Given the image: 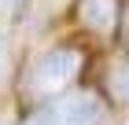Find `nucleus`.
<instances>
[{"label":"nucleus","mask_w":129,"mask_h":125,"mask_svg":"<svg viewBox=\"0 0 129 125\" xmlns=\"http://www.w3.org/2000/svg\"><path fill=\"white\" fill-rule=\"evenodd\" d=\"M81 63H85V55H81L78 48H52V52H44V55L33 63L30 77H26L30 96L44 99V96H55V92L70 88L74 77L81 74Z\"/></svg>","instance_id":"obj_1"},{"label":"nucleus","mask_w":129,"mask_h":125,"mask_svg":"<svg viewBox=\"0 0 129 125\" xmlns=\"http://www.w3.org/2000/svg\"><path fill=\"white\" fill-rule=\"evenodd\" d=\"M52 114H55V125H100L103 99L96 92H70L52 103Z\"/></svg>","instance_id":"obj_2"},{"label":"nucleus","mask_w":129,"mask_h":125,"mask_svg":"<svg viewBox=\"0 0 129 125\" xmlns=\"http://www.w3.org/2000/svg\"><path fill=\"white\" fill-rule=\"evenodd\" d=\"M78 15L92 33H111L118 22V0H81Z\"/></svg>","instance_id":"obj_3"},{"label":"nucleus","mask_w":129,"mask_h":125,"mask_svg":"<svg viewBox=\"0 0 129 125\" xmlns=\"http://www.w3.org/2000/svg\"><path fill=\"white\" fill-rule=\"evenodd\" d=\"M107 92L118 103H129V63L125 66H114V74L107 77Z\"/></svg>","instance_id":"obj_4"},{"label":"nucleus","mask_w":129,"mask_h":125,"mask_svg":"<svg viewBox=\"0 0 129 125\" xmlns=\"http://www.w3.org/2000/svg\"><path fill=\"white\" fill-rule=\"evenodd\" d=\"M22 125H55V114H52V103H48V107H37V110H33V114L26 118Z\"/></svg>","instance_id":"obj_5"},{"label":"nucleus","mask_w":129,"mask_h":125,"mask_svg":"<svg viewBox=\"0 0 129 125\" xmlns=\"http://www.w3.org/2000/svg\"><path fill=\"white\" fill-rule=\"evenodd\" d=\"M8 66H11V55H8V40H4V33H0V81L8 77Z\"/></svg>","instance_id":"obj_6"},{"label":"nucleus","mask_w":129,"mask_h":125,"mask_svg":"<svg viewBox=\"0 0 129 125\" xmlns=\"http://www.w3.org/2000/svg\"><path fill=\"white\" fill-rule=\"evenodd\" d=\"M22 8V0H0V15H15Z\"/></svg>","instance_id":"obj_7"},{"label":"nucleus","mask_w":129,"mask_h":125,"mask_svg":"<svg viewBox=\"0 0 129 125\" xmlns=\"http://www.w3.org/2000/svg\"><path fill=\"white\" fill-rule=\"evenodd\" d=\"M125 37H129V19H125Z\"/></svg>","instance_id":"obj_8"},{"label":"nucleus","mask_w":129,"mask_h":125,"mask_svg":"<svg viewBox=\"0 0 129 125\" xmlns=\"http://www.w3.org/2000/svg\"><path fill=\"white\" fill-rule=\"evenodd\" d=\"M0 125H4V118H0Z\"/></svg>","instance_id":"obj_9"}]
</instances>
